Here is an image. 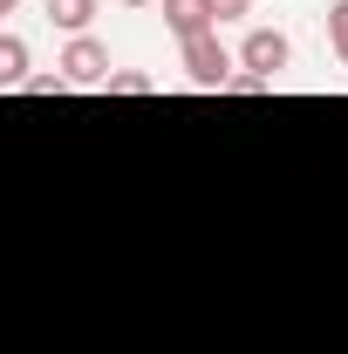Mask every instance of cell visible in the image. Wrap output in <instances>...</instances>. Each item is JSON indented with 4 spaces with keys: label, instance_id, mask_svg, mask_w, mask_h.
<instances>
[{
    "label": "cell",
    "instance_id": "cell-12",
    "mask_svg": "<svg viewBox=\"0 0 348 354\" xmlns=\"http://www.w3.org/2000/svg\"><path fill=\"white\" fill-rule=\"evenodd\" d=\"M116 7H164V0H116Z\"/></svg>",
    "mask_w": 348,
    "mask_h": 354
},
{
    "label": "cell",
    "instance_id": "cell-5",
    "mask_svg": "<svg viewBox=\"0 0 348 354\" xmlns=\"http://www.w3.org/2000/svg\"><path fill=\"white\" fill-rule=\"evenodd\" d=\"M42 7H48V21L76 41V35H89V21H96V7H103V0H42Z\"/></svg>",
    "mask_w": 348,
    "mask_h": 354
},
{
    "label": "cell",
    "instance_id": "cell-6",
    "mask_svg": "<svg viewBox=\"0 0 348 354\" xmlns=\"http://www.w3.org/2000/svg\"><path fill=\"white\" fill-rule=\"evenodd\" d=\"M0 88H28V41L0 35Z\"/></svg>",
    "mask_w": 348,
    "mask_h": 354
},
{
    "label": "cell",
    "instance_id": "cell-13",
    "mask_svg": "<svg viewBox=\"0 0 348 354\" xmlns=\"http://www.w3.org/2000/svg\"><path fill=\"white\" fill-rule=\"evenodd\" d=\"M14 7H21V0H0V14H14Z\"/></svg>",
    "mask_w": 348,
    "mask_h": 354
},
{
    "label": "cell",
    "instance_id": "cell-1",
    "mask_svg": "<svg viewBox=\"0 0 348 354\" xmlns=\"http://www.w3.org/2000/svg\"><path fill=\"white\" fill-rule=\"evenodd\" d=\"M177 68H184V82H191V88H225L232 75H239V55L218 41V28H212V35L177 41Z\"/></svg>",
    "mask_w": 348,
    "mask_h": 354
},
{
    "label": "cell",
    "instance_id": "cell-11",
    "mask_svg": "<svg viewBox=\"0 0 348 354\" xmlns=\"http://www.w3.org/2000/svg\"><path fill=\"white\" fill-rule=\"evenodd\" d=\"M212 14H218V21H246V14H253V0H212Z\"/></svg>",
    "mask_w": 348,
    "mask_h": 354
},
{
    "label": "cell",
    "instance_id": "cell-9",
    "mask_svg": "<svg viewBox=\"0 0 348 354\" xmlns=\"http://www.w3.org/2000/svg\"><path fill=\"white\" fill-rule=\"evenodd\" d=\"M266 75H253V68H239V75H232V82H225V95H266Z\"/></svg>",
    "mask_w": 348,
    "mask_h": 354
},
{
    "label": "cell",
    "instance_id": "cell-3",
    "mask_svg": "<svg viewBox=\"0 0 348 354\" xmlns=\"http://www.w3.org/2000/svg\"><path fill=\"white\" fill-rule=\"evenodd\" d=\"M55 68L69 75V88H103V82H110V48L96 41V35H76V41L62 48Z\"/></svg>",
    "mask_w": 348,
    "mask_h": 354
},
{
    "label": "cell",
    "instance_id": "cell-8",
    "mask_svg": "<svg viewBox=\"0 0 348 354\" xmlns=\"http://www.w3.org/2000/svg\"><path fill=\"white\" fill-rule=\"evenodd\" d=\"M328 41H335V55H342V68H348V0L328 7Z\"/></svg>",
    "mask_w": 348,
    "mask_h": 354
},
{
    "label": "cell",
    "instance_id": "cell-4",
    "mask_svg": "<svg viewBox=\"0 0 348 354\" xmlns=\"http://www.w3.org/2000/svg\"><path fill=\"white\" fill-rule=\"evenodd\" d=\"M164 28L177 41H191V35H212L218 14H212V0H164Z\"/></svg>",
    "mask_w": 348,
    "mask_h": 354
},
{
    "label": "cell",
    "instance_id": "cell-2",
    "mask_svg": "<svg viewBox=\"0 0 348 354\" xmlns=\"http://www.w3.org/2000/svg\"><path fill=\"white\" fill-rule=\"evenodd\" d=\"M239 68H253L266 82H280L287 68H294V41L280 35V28H253L246 41H239Z\"/></svg>",
    "mask_w": 348,
    "mask_h": 354
},
{
    "label": "cell",
    "instance_id": "cell-7",
    "mask_svg": "<svg viewBox=\"0 0 348 354\" xmlns=\"http://www.w3.org/2000/svg\"><path fill=\"white\" fill-rule=\"evenodd\" d=\"M103 88H110V95H150L157 82H150L143 68H110V82H103Z\"/></svg>",
    "mask_w": 348,
    "mask_h": 354
},
{
    "label": "cell",
    "instance_id": "cell-10",
    "mask_svg": "<svg viewBox=\"0 0 348 354\" xmlns=\"http://www.w3.org/2000/svg\"><path fill=\"white\" fill-rule=\"evenodd\" d=\"M69 75H28V95H62Z\"/></svg>",
    "mask_w": 348,
    "mask_h": 354
}]
</instances>
